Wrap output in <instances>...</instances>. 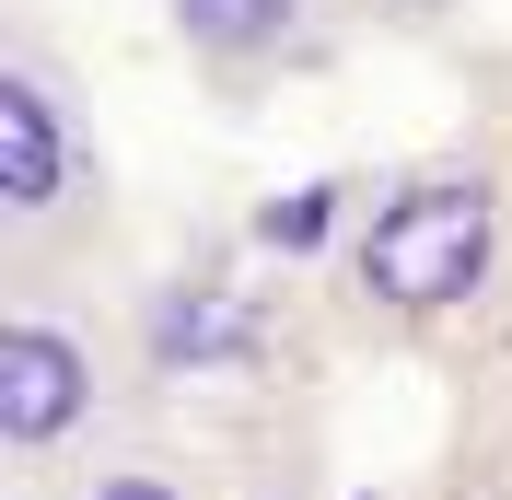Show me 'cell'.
<instances>
[{
    "label": "cell",
    "mask_w": 512,
    "mask_h": 500,
    "mask_svg": "<svg viewBox=\"0 0 512 500\" xmlns=\"http://www.w3.org/2000/svg\"><path fill=\"white\" fill-rule=\"evenodd\" d=\"M117 326H128V361H140L152 407L163 396H303V373H315V349H326L315 291H268L245 268L128 280Z\"/></svg>",
    "instance_id": "277c9868"
},
{
    "label": "cell",
    "mask_w": 512,
    "mask_h": 500,
    "mask_svg": "<svg viewBox=\"0 0 512 500\" xmlns=\"http://www.w3.org/2000/svg\"><path fill=\"white\" fill-rule=\"evenodd\" d=\"M128 198L94 128V82L35 12L0 24V291H94Z\"/></svg>",
    "instance_id": "7a4b0ae2"
},
{
    "label": "cell",
    "mask_w": 512,
    "mask_h": 500,
    "mask_svg": "<svg viewBox=\"0 0 512 500\" xmlns=\"http://www.w3.org/2000/svg\"><path fill=\"white\" fill-rule=\"evenodd\" d=\"M152 12H163V47L187 59V82L222 105H268L291 82L338 70V47H350V0H152Z\"/></svg>",
    "instance_id": "5b68a950"
},
{
    "label": "cell",
    "mask_w": 512,
    "mask_h": 500,
    "mask_svg": "<svg viewBox=\"0 0 512 500\" xmlns=\"http://www.w3.org/2000/svg\"><path fill=\"white\" fill-rule=\"evenodd\" d=\"M419 500H512V442L501 431H454V454L419 477Z\"/></svg>",
    "instance_id": "52a82bcc"
},
{
    "label": "cell",
    "mask_w": 512,
    "mask_h": 500,
    "mask_svg": "<svg viewBox=\"0 0 512 500\" xmlns=\"http://www.w3.org/2000/svg\"><path fill=\"white\" fill-rule=\"evenodd\" d=\"M478 94H489V128H478V140L512 163V59H478Z\"/></svg>",
    "instance_id": "9c48e42d"
},
{
    "label": "cell",
    "mask_w": 512,
    "mask_h": 500,
    "mask_svg": "<svg viewBox=\"0 0 512 500\" xmlns=\"http://www.w3.org/2000/svg\"><path fill=\"white\" fill-rule=\"evenodd\" d=\"M12 500H245V489H233V466L210 454V442L140 419V431L70 454L59 477H35V489H12Z\"/></svg>",
    "instance_id": "8992f818"
},
{
    "label": "cell",
    "mask_w": 512,
    "mask_h": 500,
    "mask_svg": "<svg viewBox=\"0 0 512 500\" xmlns=\"http://www.w3.org/2000/svg\"><path fill=\"white\" fill-rule=\"evenodd\" d=\"M152 419V384L128 361L117 303L94 291H0V477L35 489L59 477L70 454L140 431Z\"/></svg>",
    "instance_id": "3957f363"
},
{
    "label": "cell",
    "mask_w": 512,
    "mask_h": 500,
    "mask_svg": "<svg viewBox=\"0 0 512 500\" xmlns=\"http://www.w3.org/2000/svg\"><path fill=\"white\" fill-rule=\"evenodd\" d=\"M350 35H384V47H454V35H466V0H350Z\"/></svg>",
    "instance_id": "ba28073f"
},
{
    "label": "cell",
    "mask_w": 512,
    "mask_h": 500,
    "mask_svg": "<svg viewBox=\"0 0 512 500\" xmlns=\"http://www.w3.org/2000/svg\"><path fill=\"white\" fill-rule=\"evenodd\" d=\"M512 303V163L489 140L396 163L350 198V233L315 268V314L350 349H454Z\"/></svg>",
    "instance_id": "6da1fadb"
}]
</instances>
